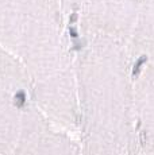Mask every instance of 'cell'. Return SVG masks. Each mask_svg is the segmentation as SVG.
I'll list each match as a JSON object with an SVG mask.
<instances>
[{
	"instance_id": "6da1fadb",
	"label": "cell",
	"mask_w": 154,
	"mask_h": 155,
	"mask_svg": "<svg viewBox=\"0 0 154 155\" xmlns=\"http://www.w3.org/2000/svg\"><path fill=\"white\" fill-rule=\"evenodd\" d=\"M61 0H0V46L18 53L61 43Z\"/></svg>"
},
{
	"instance_id": "7a4b0ae2",
	"label": "cell",
	"mask_w": 154,
	"mask_h": 155,
	"mask_svg": "<svg viewBox=\"0 0 154 155\" xmlns=\"http://www.w3.org/2000/svg\"><path fill=\"white\" fill-rule=\"evenodd\" d=\"M62 2V5H65V7H75V5H79L82 3V0H61Z\"/></svg>"
}]
</instances>
